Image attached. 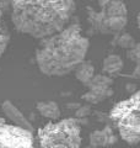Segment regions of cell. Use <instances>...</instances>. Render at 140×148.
I'll use <instances>...</instances> for the list:
<instances>
[{
    "label": "cell",
    "instance_id": "obj_1",
    "mask_svg": "<svg viewBox=\"0 0 140 148\" xmlns=\"http://www.w3.org/2000/svg\"><path fill=\"white\" fill-rule=\"evenodd\" d=\"M88 47L81 25L71 21L63 30L39 40L35 54L37 67L48 77H64L85 61Z\"/></svg>",
    "mask_w": 140,
    "mask_h": 148
},
{
    "label": "cell",
    "instance_id": "obj_2",
    "mask_svg": "<svg viewBox=\"0 0 140 148\" xmlns=\"http://www.w3.org/2000/svg\"><path fill=\"white\" fill-rule=\"evenodd\" d=\"M15 29L33 38H43L71 22L75 0H9Z\"/></svg>",
    "mask_w": 140,
    "mask_h": 148
},
{
    "label": "cell",
    "instance_id": "obj_3",
    "mask_svg": "<svg viewBox=\"0 0 140 148\" xmlns=\"http://www.w3.org/2000/svg\"><path fill=\"white\" fill-rule=\"evenodd\" d=\"M109 116L123 141L128 145L140 143V90L117 103Z\"/></svg>",
    "mask_w": 140,
    "mask_h": 148
},
{
    "label": "cell",
    "instance_id": "obj_4",
    "mask_svg": "<svg viewBox=\"0 0 140 148\" xmlns=\"http://www.w3.org/2000/svg\"><path fill=\"white\" fill-rule=\"evenodd\" d=\"M37 140L43 148H77L81 146V127L77 119L50 122L38 130Z\"/></svg>",
    "mask_w": 140,
    "mask_h": 148
},
{
    "label": "cell",
    "instance_id": "obj_5",
    "mask_svg": "<svg viewBox=\"0 0 140 148\" xmlns=\"http://www.w3.org/2000/svg\"><path fill=\"white\" fill-rule=\"evenodd\" d=\"M87 20L92 30L102 35L122 32L128 22V9L124 0H111L100 5V11L87 8Z\"/></svg>",
    "mask_w": 140,
    "mask_h": 148
},
{
    "label": "cell",
    "instance_id": "obj_6",
    "mask_svg": "<svg viewBox=\"0 0 140 148\" xmlns=\"http://www.w3.org/2000/svg\"><path fill=\"white\" fill-rule=\"evenodd\" d=\"M35 146L33 132L21 128L14 123H7L0 119V148L5 147H22L29 148Z\"/></svg>",
    "mask_w": 140,
    "mask_h": 148
},
{
    "label": "cell",
    "instance_id": "obj_7",
    "mask_svg": "<svg viewBox=\"0 0 140 148\" xmlns=\"http://www.w3.org/2000/svg\"><path fill=\"white\" fill-rule=\"evenodd\" d=\"M113 79L107 74H95L87 83L88 91L82 95V99L88 104H100L113 94L112 90Z\"/></svg>",
    "mask_w": 140,
    "mask_h": 148
},
{
    "label": "cell",
    "instance_id": "obj_8",
    "mask_svg": "<svg viewBox=\"0 0 140 148\" xmlns=\"http://www.w3.org/2000/svg\"><path fill=\"white\" fill-rule=\"evenodd\" d=\"M1 109H3V112L5 114V116L10 120V122H12L14 125H16V126L21 128H25V130H29V131L33 132V127H32L30 121L11 101H9V100L4 101L1 105Z\"/></svg>",
    "mask_w": 140,
    "mask_h": 148
},
{
    "label": "cell",
    "instance_id": "obj_9",
    "mask_svg": "<svg viewBox=\"0 0 140 148\" xmlns=\"http://www.w3.org/2000/svg\"><path fill=\"white\" fill-rule=\"evenodd\" d=\"M117 142V136L111 126H106L102 130L93 131L90 135L91 147H108Z\"/></svg>",
    "mask_w": 140,
    "mask_h": 148
},
{
    "label": "cell",
    "instance_id": "obj_10",
    "mask_svg": "<svg viewBox=\"0 0 140 148\" xmlns=\"http://www.w3.org/2000/svg\"><path fill=\"white\" fill-rule=\"evenodd\" d=\"M124 67L122 57L118 54H109L103 59V64H102V72L109 77L118 75L122 72Z\"/></svg>",
    "mask_w": 140,
    "mask_h": 148
},
{
    "label": "cell",
    "instance_id": "obj_11",
    "mask_svg": "<svg viewBox=\"0 0 140 148\" xmlns=\"http://www.w3.org/2000/svg\"><path fill=\"white\" fill-rule=\"evenodd\" d=\"M36 109L42 116L49 120H58L60 117V109L55 101H39Z\"/></svg>",
    "mask_w": 140,
    "mask_h": 148
},
{
    "label": "cell",
    "instance_id": "obj_12",
    "mask_svg": "<svg viewBox=\"0 0 140 148\" xmlns=\"http://www.w3.org/2000/svg\"><path fill=\"white\" fill-rule=\"evenodd\" d=\"M75 77L76 79L84 85H87V83L92 79V77L95 75V67L93 64L88 61H82L79 66L75 68Z\"/></svg>",
    "mask_w": 140,
    "mask_h": 148
},
{
    "label": "cell",
    "instance_id": "obj_13",
    "mask_svg": "<svg viewBox=\"0 0 140 148\" xmlns=\"http://www.w3.org/2000/svg\"><path fill=\"white\" fill-rule=\"evenodd\" d=\"M4 5H5L4 1L0 0V58L3 57L9 42H10V32L4 22Z\"/></svg>",
    "mask_w": 140,
    "mask_h": 148
},
{
    "label": "cell",
    "instance_id": "obj_14",
    "mask_svg": "<svg viewBox=\"0 0 140 148\" xmlns=\"http://www.w3.org/2000/svg\"><path fill=\"white\" fill-rule=\"evenodd\" d=\"M127 56L132 62L137 63V67H135L134 72H133V77L140 79V43H135L134 47L128 49Z\"/></svg>",
    "mask_w": 140,
    "mask_h": 148
},
{
    "label": "cell",
    "instance_id": "obj_15",
    "mask_svg": "<svg viewBox=\"0 0 140 148\" xmlns=\"http://www.w3.org/2000/svg\"><path fill=\"white\" fill-rule=\"evenodd\" d=\"M118 37H117L116 40V43L117 46H119L120 48H125V49H130L132 47H134L135 46V40L132 37V35L130 34H120V32H118Z\"/></svg>",
    "mask_w": 140,
    "mask_h": 148
},
{
    "label": "cell",
    "instance_id": "obj_16",
    "mask_svg": "<svg viewBox=\"0 0 140 148\" xmlns=\"http://www.w3.org/2000/svg\"><path fill=\"white\" fill-rule=\"evenodd\" d=\"M91 112V109H90V106L88 105H85V106H81L80 109H79L76 111V117H87L88 115H90Z\"/></svg>",
    "mask_w": 140,
    "mask_h": 148
},
{
    "label": "cell",
    "instance_id": "obj_17",
    "mask_svg": "<svg viewBox=\"0 0 140 148\" xmlns=\"http://www.w3.org/2000/svg\"><path fill=\"white\" fill-rule=\"evenodd\" d=\"M108 1H111V0H97V4H99V6H100V5H103V4L108 3Z\"/></svg>",
    "mask_w": 140,
    "mask_h": 148
},
{
    "label": "cell",
    "instance_id": "obj_18",
    "mask_svg": "<svg viewBox=\"0 0 140 148\" xmlns=\"http://www.w3.org/2000/svg\"><path fill=\"white\" fill-rule=\"evenodd\" d=\"M138 22H139V27H140V14H139V20H138Z\"/></svg>",
    "mask_w": 140,
    "mask_h": 148
}]
</instances>
